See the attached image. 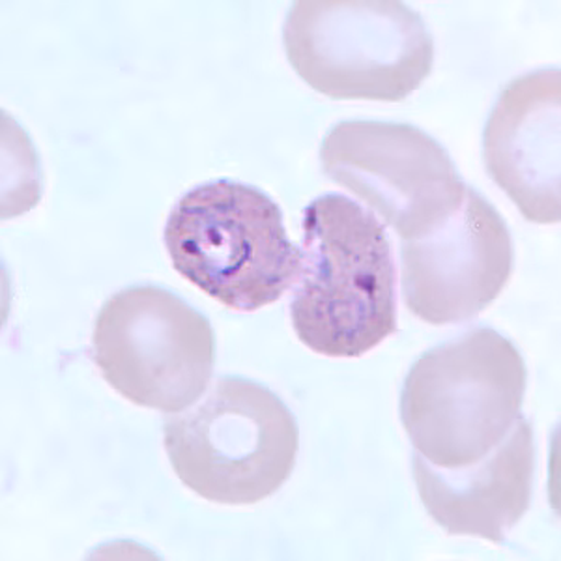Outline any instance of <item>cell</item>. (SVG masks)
Returning <instances> with one entry per match:
<instances>
[{"label": "cell", "instance_id": "1", "mask_svg": "<svg viewBox=\"0 0 561 561\" xmlns=\"http://www.w3.org/2000/svg\"><path fill=\"white\" fill-rule=\"evenodd\" d=\"M290 320L328 357H359L397 332L396 262L382 221L337 193L304 210Z\"/></svg>", "mask_w": 561, "mask_h": 561}, {"label": "cell", "instance_id": "2", "mask_svg": "<svg viewBox=\"0 0 561 561\" xmlns=\"http://www.w3.org/2000/svg\"><path fill=\"white\" fill-rule=\"evenodd\" d=\"M526 365L517 346L478 328L425 352L401 396V420L415 454L438 466L473 465L520 420Z\"/></svg>", "mask_w": 561, "mask_h": 561}, {"label": "cell", "instance_id": "3", "mask_svg": "<svg viewBox=\"0 0 561 561\" xmlns=\"http://www.w3.org/2000/svg\"><path fill=\"white\" fill-rule=\"evenodd\" d=\"M173 266L232 311L279 300L300 272L283 214L253 185L216 180L180 197L163 232Z\"/></svg>", "mask_w": 561, "mask_h": 561}, {"label": "cell", "instance_id": "4", "mask_svg": "<svg viewBox=\"0 0 561 561\" xmlns=\"http://www.w3.org/2000/svg\"><path fill=\"white\" fill-rule=\"evenodd\" d=\"M167 457L180 481L208 502L251 505L287 483L300 449L293 412L261 383L221 377L165 421Z\"/></svg>", "mask_w": 561, "mask_h": 561}, {"label": "cell", "instance_id": "5", "mask_svg": "<svg viewBox=\"0 0 561 561\" xmlns=\"http://www.w3.org/2000/svg\"><path fill=\"white\" fill-rule=\"evenodd\" d=\"M288 62L333 100L401 102L433 70L434 45L397 0H300L283 26Z\"/></svg>", "mask_w": 561, "mask_h": 561}, {"label": "cell", "instance_id": "6", "mask_svg": "<svg viewBox=\"0 0 561 561\" xmlns=\"http://www.w3.org/2000/svg\"><path fill=\"white\" fill-rule=\"evenodd\" d=\"M92 359L124 399L176 414L208 389L216 335L208 319L176 294L139 285L103 304L92 335Z\"/></svg>", "mask_w": 561, "mask_h": 561}, {"label": "cell", "instance_id": "7", "mask_svg": "<svg viewBox=\"0 0 561 561\" xmlns=\"http://www.w3.org/2000/svg\"><path fill=\"white\" fill-rule=\"evenodd\" d=\"M325 176L362 198L402 242L459 208L466 185L440 142L410 124L348 121L320 147Z\"/></svg>", "mask_w": 561, "mask_h": 561}, {"label": "cell", "instance_id": "8", "mask_svg": "<svg viewBox=\"0 0 561 561\" xmlns=\"http://www.w3.org/2000/svg\"><path fill=\"white\" fill-rule=\"evenodd\" d=\"M402 294L431 325L478 317L502 294L515 262L510 229L483 195L466 187L459 208L427 234L402 242Z\"/></svg>", "mask_w": 561, "mask_h": 561}, {"label": "cell", "instance_id": "9", "mask_svg": "<svg viewBox=\"0 0 561 561\" xmlns=\"http://www.w3.org/2000/svg\"><path fill=\"white\" fill-rule=\"evenodd\" d=\"M560 83L558 70L517 77L483 134L486 171L529 224L560 221Z\"/></svg>", "mask_w": 561, "mask_h": 561}, {"label": "cell", "instance_id": "10", "mask_svg": "<svg viewBox=\"0 0 561 561\" xmlns=\"http://www.w3.org/2000/svg\"><path fill=\"white\" fill-rule=\"evenodd\" d=\"M412 466L421 502L449 536L504 542L531 504L534 431L520 415L505 440L473 465L438 468L415 454Z\"/></svg>", "mask_w": 561, "mask_h": 561}]
</instances>
